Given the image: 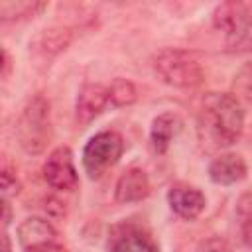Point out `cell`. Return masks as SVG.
I'll list each match as a JSON object with an SVG mask.
<instances>
[{
	"label": "cell",
	"mask_w": 252,
	"mask_h": 252,
	"mask_svg": "<svg viewBox=\"0 0 252 252\" xmlns=\"http://www.w3.org/2000/svg\"><path fill=\"white\" fill-rule=\"evenodd\" d=\"M124 152V140L118 132L104 130L94 134L85 150H83V167L89 177H100L106 169H110Z\"/></svg>",
	"instance_id": "5"
},
{
	"label": "cell",
	"mask_w": 252,
	"mask_h": 252,
	"mask_svg": "<svg viewBox=\"0 0 252 252\" xmlns=\"http://www.w3.org/2000/svg\"><path fill=\"white\" fill-rule=\"evenodd\" d=\"M71 39H73V33L69 28L53 26V28L41 30L35 35V39L32 41V47L35 53H39L43 57H53V55L65 51L67 45L71 43Z\"/></svg>",
	"instance_id": "14"
},
{
	"label": "cell",
	"mask_w": 252,
	"mask_h": 252,
	"mask_svg": "<svg viewBox=\"0 0 252 252\" xmlns=\"http://www.w3.org/2000/svg\"><path fill=\"white\" fill-rule=\"evenodd\" d=\"M0 187H2V199H8L20 193V181L16 179V175L10 169H2L0 175Z\"/></svg>",
	"instance_id": "18"
},
{
	"label": "cell",
	"mask_w": 252,
	"mask_h": 252,
	"mask_svg": "<svg viewBox=\"0 0 252 252\" xmlns=\"http://www.w3.org/2000/svg\"><path fill=\"white\" fill-rule=\"evenodd\" d=\"M183 120L177 112H161L152 120L150 126V144L154 148L156 154H165L169 144L173 142V138L181 132Z\"/></svg>",
	"instance_id": "13"
},
{
	"label": "cell",
	"mask_w": 252,
	"mask_h": 252,
	"mask_svg": "<svg viewBox=\"0 0 252 252\" xmlns=\"http://www.w3.org/2000/svg\"><path fill=\"white\" fill-rule=\"evenodd\" d=\"M106 252H159L154 238L138 224H116L108 236Z\"/></svg>",
	"instance_id": "8"
},
{
	"label": "cell",
	"mask_w": 252,
	"mask_h": 252,
	"mask_svg": "<svg viewBox=\"0 0 252 252\" xmlns=\"http://www.w3.org/2000/svg\"><path fill=\"white\" fill-rule=\"evenodd\" d=\"M43 179L57 191H73L79 185V173L73 161V152L67 146L55 148L43 163Z\"/></svg>",
	"instance_id": "6"
},
{
	"label": "cell",
	"mask_w": 252,
	"mask_h": 252,
	"mask_svg": "<svg viewBox=\"0 0 252 252\" xmlns=\"http://www.w3.org/2000/svg\"><path fill=\"white\" fill-rule=\"evenodd\" d=\"M18 244L24 252H49L57 246V230L47 219L28 217L18 224Z\"/></svg>",
	"instance_id": "7"
},
{
	"label": "cell",
	"mask_w": 252,
	"mask_h": 252,
	"mask_svg": "<svg viewBox=\"0 0 252 252\" xmlns=\"http://www.w3.org/2000/svg\"><path fill=\"white\" fill-rule=\"evenodd\" d=\"M167 203H169V209L177 217H181L185 220H193L205 211L207 199H205L203 191L195 185L173 183L167 191Z\"/></svg>",
	"instance_id": "9"
},
{
	"label": "cell",
	"mask_w": 252,
	"mask_h": 252,
	"mask_svg": "<svg viewBox=\"0 0 252 252\" xmlns=\"http://www.w3.org/2000/svg\"><path fill=\"white\" fill-rule=\"evenodd\" d=\"M213 24L224 33L226 51L244 55L252 51V2H222L213 12Z\"/></svg>",
	"instance_id": "2"
},
{
	"label": "cell",
	"mask_w": 252,
	"mask_h": 252,
	"mask_svg": "<svg viewBox=\"0 0 252 252\" xmlns=\"http://www.w3.org/2000/svg\"><path fill=\"white\" fill-rule=\"evenodd\" d=\"M150 195V179L148 173L140 167L126 169L114 187V197L118 203H138Z\"/></svg>",
	"instance_id": "12"
},
{
	"label": "cell",
	"mask_w": 252,
	"mask_h": 252,
	"mask_svg": "<svg viewBox=\"0 0 252 252\" xmlns=\"http://www.w3.org/2000/svg\"><path fill=\"white\" fill-rule=\"evenodd\" d=\"M18 144L26 154H41L51 140V116L49 100L41 94L32 96L20 112L16 124Z\"/></svg>",
	"instance_id": "4"
},
{
	"label": "cell",
	"mask_w": 252,
	"mask_h": 252,
	"mask_svg": "<svg viewBox=\"0 0 252 252\" xmlns=\"http://www.w3.org/2000/svg\"><path fill=\"white\" fill-rule=\"evenodd\" d=\"M108 87L100 83H85L79 89L77 102H75V120L85 126L91 124L108 104Z\"/></svg>",
	"instance_id": "10"
},
{
	"label": "cell",
	"mask_w": 252,
	"mask_h": 252,
	"mask_svg": "<svg viewBox=\"0 0 252 252\" xmlns=\"http://www.w3.org/2000/svg\"><path fill=\"white\" fill-rule=\"evenodd\" d=\"M197 252H228V246H226V242H224L222 238L213 236V238L203 240V242L199 244Z\"/></svg>",
	"instance_id": "19"
},
{
	"label": "cell",
	"mask_w": 252,
	"mask_h": 252,
	"mask_svg": "<svg viewBox=\"0 0 252 252\" xmlns=\"http://www.w3.org/2000/svg\"><path fill=\"white\" fill-rule=\"evenodd\" d=\"M234 215H236L244 244L252 248V191L240 195V199L236 201Z\"/></svg>",
	"instance_id": "17"
},
{
	"label": "cell",
	"mask_w": 252,
	"mask_h": 252,
	"mask_svg": "<svg viewBox=\"0 0 252 252\" xmlns=\"http://www.w3.org/2000/svg\"><path fill=\"white\" fill-rule=\"evenodd\" d=\"M154 73L156 77L175 89H195L205 81V69L195 53L165 47L154 59Z\"/></svg>",
	"instance_id": "3"
},
{
	"label": "cell",
	"mask_w": 252,
	"mask_h": 252,
	"mask_svg": "<svg viewBox=\"0 0 252 252\" xmlns=\"http://www.w3.org/2000/svg\"><path fill=\"white\" fill-rule=\"evenodd\" d=\"M2 252H12V244H10V238H8L6 228H4V232H2Z\"/></svg>",
	"instance_id": "21"
},
{
	"label": "cell",
	"mask_w": 252,
	"mask_h": 252,
	"mask_svg": "<svg viewBox=\"0 0 252 252\" xmlns=\"http://www.w3.org/2000/svg\"><path fill=\"white\" fill-rule=\"evenodd\" d=\"M244 130V110L228 93H207L197 114V134L209 152L232 146Z\"/></svg>",
	"instance_id": "1"
},
{
	"label": "cell",
	"mask_w": 252,
	"mask_h": 252,
	"mask_svg": "<svg viewBox=\"0 0 252 252\" xmlns=\"http://www.w3.org/2000/svg\"><path fill=\"white\" fill-rule=\"evenodd\" d=\"M138 98V91L136 85L130 79L118 77L108 85V100L112 106H130L132 102H136Z\"/></svg>",
	"instance_id": "16"
},
{
	"label": "cell",
	"mask_w": 252,
	"mask_h": 252,
	"mask_svg": "<svg viewBox=\"0 0 252 252\" xmlns=\"http://www.w3.org/2000/svg\"><path fill=\"white\" fill-rule=\"evenodd\" d=\"M10 75V57H8V51L2 49V79H6Z\"/></svg>",
	"instance_id": "20"
},
{
	"label": "cell",
	"mask_w": 252,
	"mask_h": 252,
	"mask_svg": "<svg viewBox=\"0 0 252 252\" xmlns=\"http://www.w3.org/2000/svg\"><path fill=\"white\" fill-rule=\"evenodd\" d=\"M248 173L246 161L242 159V156L226 152L217 156L211 163H209V177L213 183L217 185H234L240 183Z\"/></svg>",
	"instance_id": "11"
},
{
	"label": "cell",
	"mask_w": 252,
	"mask_h": 252,
	"mask_svg": "<svg viewBox=\"0 0 252 252\" xmlns=\"http://www.w3.org/2000/svg\"><path fill=\"white\" fill-rule=\"evenodd\" d=\"M45 2L37 0H2L0 2V20L2 22H20L37 16L41 10H45Z\"/></svg>",
	"instance_id": "15"
}]
</instances>
